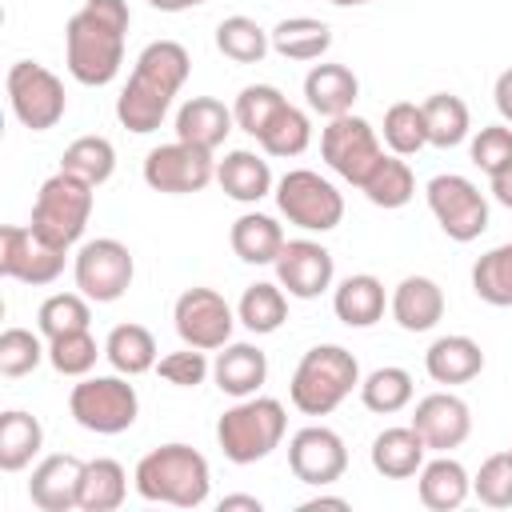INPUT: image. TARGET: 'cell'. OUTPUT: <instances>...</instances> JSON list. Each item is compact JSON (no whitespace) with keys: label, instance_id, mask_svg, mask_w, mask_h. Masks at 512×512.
Instances as JSON below:
<instances>
[{"label":"cell","instance_id":"c3c4849f","mask_svg":"<svg viewBox=\"0 0 512 512\" xmlns=\"http://www.w3.org/2000/svg\"><path fill=\"white\" fill-rule=\"evenodd\" d=\"M472 164L480 172H500L508 160H512V128L508 124H484L476 136H472Z\"/></svg>","mask_w":512,"mask_h":512},{"label":"cell","instance_id":"1f68e13d","mask_svg":"<svg viewBox=\"0 0 512 512\" xmlns=\"http://www.w3.org/2000/svg\"><path fill=\"white\" fill-rule=\"evenodd\" d=\"M424 128H428V144L432 148H456L468 140V128H472V116H468V104L452 92H432L424 104Z\"/></svg>","mask_w":512,"mask_h":512},{"label":"cell","instance_id":"bcb514c9","mask_svg":"<svg viewBox=\"0 0 512 512\" xmlns=\"http://www.w3.org/2000/svg\"><path fill=\"white\" fill-rule=\"evenodd\" d=\"M44 356H48V348L40 344L36 332H28V328H4L0 332V372L8 380L28 376Z\"/></svg>","mask_w":512,"mask_h":512},{"label":"cell","instance_id":"7bdbcfd3","mask_svg":"<svg viewBox=\"0 0 512 512\" xmlns=\"http://www.w3.org/2000/svg\"><path fill=\"white\" fill-rule=\"evenodd\" d=\"M384 144L396 156H416L428 144V128H424V112L412 100H396L384 112Z\"/></svg>","mask_w":512,"mask_h":512},{"label":"cell","instance_id":"f6af8a7d","mask_svg":"<svg viewBox=\"0 0 512 512\" xmlns=\"http://www.w3.org/2000/svg\"><path fill=\"white\" fill-rule=\"evenodd\" d=\"M280 104H288L280 88H272V84H248V88L236 96V108H232L236 128H244L248 136H260L264 124L276 116Z\"/></svg>","mask_w":512,"mask_h":512},{"label":"cell","instance_id":"d6a6232c","mask_svg":"<svg viewBox=\"0 0 512 512\" xmlns=\"http://www.w3.org/2000/svg\"><path fill=\"white\" fill-rule=\"evenodd\" d=\"M360 192L376 204V208H404L412 196H416V176L408 168L404 156L396 152H384L376 160V168L368 172V180L360 184Z\"/></svg>","mask_w":512,"mask_h":512},{"label":"cell","instance_id":"83f0119b","mask_svg":"<svg viewBox=\"0 0 512 512\" xmlns=\"http://www.w3.org/2000/svg\"><path fill=\"white\" fill-rule=\"evenodd\" d=\"M424 368L436 384H468L484 372V352L472 336H440L424 352Z\"/></svg>","mask_w":512,"mask_h":512},{"label":"cell","instance_id":"7402d4cb","mask_svg":"<svg viewBox=\"0 0 512 512\" xmlns=\"http://www.w3.org/2000/svg\"><path fill=\"white\" fill-rule=\"evenodd\" d=\"M360 96V80L352 68L344 64H316L308 76H304V100L312 112H320L324 120H336L344 112H352Z\"/></svg>","mask_w":512,"mask_h":512},{"label":"cell","instance_id":"d6986e66","mask_svg":"<svg viewBox=\"0 0 512 512\" xmlns=\"http://www.w3.org/2000/svg\"><path fill=\"white\" fill-rule=\"evenodd\" d=\"M80 484H84V460L72 452H56L32 468L28 496L40 512H72L80 508Z\"/></svg>","mask_w":512,"mask_h":512},{"label":"cell","instance_id":"f35d334b","mask_svg":"<svg viewBox=\"0 0 512 512\" xmlns=\"http://www.w3.org/2000/svg\"><path fill=\"white\" fill-rule=\"evenodd\" d=\"M472 292L492 308H512V244H496L472 264Z\"/></svg>","mask_w":512,"mask_h":512},{"label":"cell","instance_id":"db71d44e","mask_svg":"<svg viewBox=\"0 0 512 512\" xmlns=\"http://www.w3.org/2000/svg\"><path fill=\"white\" fill-rule=\"evenodd\" d=\"M228 508H252V512H260L264 504H260L256 496H224V500H220V512H228Z\"/></svg>","mask_w":512,"mask_h":512},{"label":"cell","instance_id":"484cf974","mask_svg":"<svg viewBox=\"0 0 512 512\" xmlns=\"http://www.w3.org/2000/svg\"><path fill=\"white\" fill-rule=\"evenodd\" d=\"M216 184L224 188V196H232L240 204H256L272 192V168H268L264 156H256L248 148H236L216 164Z\"/></svg>","mask_w":512,"mask_h":512},{"label":"cell","instance_id":"cb8c5ba5","mask_svg":"<svg viewBox=\"0 0 512 512\" xmlns=\"http://www.w3.org/2000/svg\"><path fill=\"white\" fill-rule=\"evenodd\" d=\"M416 492H420V504L432 508V512H452L468 500L472 492V480L464 472L460 460H452L448 452L436 456V460H424V468L416 472Z\"/></svg>","mask_w":512,"mask_h":512},{"label":"cell","instance_id":"5bb4252c","mask_svg":"<svg viewBox=\"0 0 512 512\" xmlns=\"http://www.w3.org/2000/svg\"><path fill=\"white\" fill-rule=\"evenodd\" d=\"M172 320H176V336L188 348H200V352L224 348L232 340V328H236V312L228 308V300L216 288L180 292L176 308H172Z\"/></svg>","mask_w":512,"mask_h":512},{"label":"cell","instance_id":"b9f144b4","mask_svg":"<svg viewBox=\"0 0 512 512\" xmlns=\"http://www.w3.org/2000/svg\"><path fill=\"white\" fill-rule=\"evenodd\" d=\"M36 324H40V336L44 340H56L64 332H80L92 324V308H88V296L84 292H56L40 304L36 312Z\"/></svg>","mask_w":512,"mask_h":512},{"label":"cell","instance_id":"7c38bea8","mask_svg":"<svg viewBox=\"0 0 512 512\" xmlns=\"http://www.w3.org/2000/svg\"><path fill=\"white\" fill-rule=\"evenodd\" d=\"M76 288L96 300V304H112L128 292L132 276H136V260L128 252V244L112 240V236H100V240H88L80 252H76Z\"/></svg>","mask_w":512,"mask_h":512},{"label":"cell","instance_id":"836d02e7","mask_svg":"<svg viewBox=\"0 0 512 512\" xmlns=\"http://www.w3.org/2000/svg\"><path fill=\"white\" fill-rule=\"evenodd\" d=\"M104 356L120 376H140L156 368V336L144 324H116L104 340Z\"/></svg>","mask_w":512,"mask_h":512},{"label":"cell","instance_id":"ac0fdd59","mask_svg":"<svg viewBox=\"0 0 512 512\" xmlns=\"http://www.w3.org/2000/svg\"><path fill=\"white\" fill-rule=\"evenodd\" d=\"M412 428L420 432V440L428 444V452H452L468 440L472 432V412L460 396L452 392H432L416 404L412 412Z\"/></svg>","mask_w":512,"mask_h":512},{"label":"cell","instance_id":"6da1fadb","mask_svg":"<svg viewBox=\"0 0 512 512\" xmlns=\"http://www.w3.org/2000/svg\"><path fill=\"white\" fill-rule=\"evenodd\" d=\"M188 72H192V60H188V48L184 44H176V40H152L136 56L132 76H128V84L116 96V120L128 132H136V136L156 132L160 120L172 108V96L184 88Z\"/></svg>","mask_w":512,"mask_h":512},{"label":"cell","instance_id":"4316f807","mask_svg":"<svg viewBox=\"0 0 512 512\" xmlns=\"http://www.w3.org/2000/svg\"><path fill=\"white\" fill-rule=\"evenodd\" d=\"M384 304H388L384 284L372 272H356V276L340 280V288L332 292V312L348 328H372L384 316Z\"/></svg>","mask_w":512,"mask_h":512},{"label":"cell","instance_id":"e0dca14e","mask_svg":"<svg viewBox=\"0 0 512 512\" xmlns=\"http://www.w3.org/2000/svg\"><path fill=\"white\" fill-rule=\"evenodd\" d=\"M336 264L332 252L316 240H284L276 256V284L296 300H316L324 288H332Z\"/></svg>","mask_w":512,"mask_h":512},{"label":"cell","instance_id":"f5cc1de1","mask_svg":"<svg viewBox=\"0 0 512 512\" xmlns=\"http://www.w3.org/2000/svg\"><path fill=\"white\" fill-rule=\"evenodd\" d=\"M152 8H160V12H188V8H200V4H208V0H148Z\"/></svg>","mask_w":512,"mask_h":512},{"label":"cell","instance_id":"8fae6325","mask_svg":"<svg viewBox=\"0 0 512 512\" xmlns=\"http://www.w3.org/2000/svg\"><path fill=\"white\" fill-rule=\"evenodd\" d=\"M320 156H324V164L340 180H348V184L360 188L368 180V172L376 168V160L384 156V148L376 140V128L364 116L344 112V116L328 120V128L320 132Z\"/></svg>","mask_w":512,"mask_h":512},{"label":"cell","instance_id":"9a60e30c","mask_svg":"<svg viewBox=\"0 0 512 512\" xmlns=\"http://www.w3.org/2000/svg\"><path fill=\"white\" fill-rule=\"evenodd\" d=\"M0 272L20 284H52L64 272V248H52L32 232V224H4L0 228Z\"/></svg>","mask_w":512,"mask_h":512},{"label":"cell","instance_id":"3957f363","mask_svg":"<svg viewBox=\"0 0 512 512\" xmlns=\"http://www.w3.org/2000/svg\"><path fill=\"white\" fill-rule=\"evenodd\" d=\"M136 492L152 504L172 508H200L212 488L208 460L188 444H160L136 464Z\"/></svg>","mask_w":512,"mask_h":512},{"label":"cell","instance_id":"7dc6e473","mask_svg":"<svg viewBox=\"0 0 512 512\" xmlns=\"http://www.w3.org/2000/svg\"><path fill=\"white\" fill-rule=\"evenodd\" d=\"M472 492L488 508H512V448L496 452L480 464V472L472 480Z\"/></svg>","mask_w":512,"mask_h":512},{"label":"cell","instance_id":"9f6ffc18","mask_svg":"<svg viewBox=\"0 0 512 512\" xmlns=\"http://www.w3.org/2000/svg\"><path fill=\"white\" fill-rule=\"evenodd\" d=\"M336 8H356V4H372V0H332Z\"/></svg>","mask_w":512,"mask_h":512},{"label":"cell","instance_id":"8d00e7d4","mask_svg":"<svg viewBox=\"0 0 512 512\" xmlns=\"http://www.w3.org/2000/svg\"><path fill=\"white\" fill-rule=\"evenodd\" d=\"M236 320H240L248 332H256V336L276 332V328L288 320L284 288H280V284H268V280L244 288V296H240V304H236Z\"/></svg>","mask_w":512,"mask_h":512},{"label":"cell","instance_id":"f1b7e54d","mask_svg":"<svg viewBox=\"0 0 512 512\" xmlns=\"http://www.w3.org/2000/svg\"><path fill=\"white\" fill-rule=\"evenodd\" d=\"M228 240L244 264H276V256L284 248V228L264 212H244V216H236Z\"/></svg>","mask_w":512,"mask_h":512},{"label":"cell","instance_id":"8992f818","mask_svg":"<svg viewBox=\"0 0 512 512\" xmlns=\"http://www.w3.org/2000/svg\"><path fill=\"white\" fill-rule=\"evenodd\" d=\"M92 184L72 176V172H56L40 184L36 192V204H32V232L40 240H48L52 248H72L84 228H88V216H92Z\"/></svg>","mask_w":512,"mask_h":512},{"label":"cell","instance_id":"44dd1931","mask_svg":"<svg viewBox=\"0 0 512 512\" xmlns=\"http://www.w3.org/2000/svg\"><path fill=\"white\" fill-rule=\"evenodd\" d=\"M392 308V320L404 328V332H428L440 324L444 316V292L436 280L428 276H404L388 300Z\"/></svg>","mask_w":512,"mask_h":512},{"label":"cell","instance_id":"4fadbf2b","mask_svg":"<svg viewBox=\"0 0 512 512\" xmlns=\"http://www.w3.org/2000/svg\"><path fill=\"white\" fill-rule=\"evenodd\" d=\"M212 180H216V160H212L208 148L172 140V144H160L144 156V184L152 192L188 196V192L208 188Z\"/></svg>","mask_w":512,"mask_h":512},{"label":"cell","instance_id":"f546056e","mask_svg":"<svg viewBox=\"0 0 512 512\" xmlns=\"http://www.w3.org/2000/svg\"><path fill=\"white\" fill-rule=\"evenodd\" d=\"M128 496V476L120 460L96 456L84 460V484H80V512H116Z\"/></svg>","mask_w":512,"mask_h":512},{"label":"cell","instance_id":"52a82bcc","mask_svg":"<svg viewBox=\"0 0 512 512\" xmlns=\"http://www.w3.org/2000/svg\"><path fill=\"white\" fill-rule=\"evenodd\" d=\"M68 412L80 428L96 436H116L136 424L140 396L124 376H84L68 396Z\"/></svg>","mask_w":512,"mask_h":512},{"label":"cell","instance_id":"7a4b0ae2","mask_svg":"<svg viewBox=\"0 0 512 512\" xmlns=\"http://www.w3.org/2000/svg\"><path fill=\"white\" fill-rule=\"evenodd\" d=\"M132 24L128 0H84L64 28V60L72 80L104 88L124 64V32Z\"/></svg>","mask_w":512,"mask_h":512},{"label":"cell","instance_id":"30bf717a","mask_svg":"<svg viewBox=\"0 0 512 512\" xmlns=\"http://www.w3.org/2000/svg\"><path fill=\"white\" fill-rule=\"evenodd\" d=\"M424 196H428V208H432V216H436V224L444 228L448 240L468 244L488 228V200L468 176L440 172V176L428 180Z\"/></svg>","mask_w":512,"mask_h":512},{"label":"cell","instance_id":"d590c367","mask_svg":"<svg viewBox=\"0 0 512 512\" xmlns=\"http://www.w3.org/2000/svg\"><path fill=\"white\" fill-rule=\"evenodd\" d=\"M256 140H260V148H264L268 156H280V160L300 156V152L312 144V120H308V112H300L296 104H280L276 116L264 124V132H260Z\"/></svg>","mask_w":512,"mask_h":512},{"label":"cell","instance_id":"e575fe53","mask_svg":"<svg viewBox=\"0 0 512 512\" xmlns=\"http://www.w3.org/2000/svg\"><path fill=\"white\" fill-rule=\"evenodd\" d=\"M44 444V428L32 412H20V408H8L0 416V468L4 472H20L32 464V456L40 452Z\"/></svg>","mask_w":512,"mask_h":512},{"label":"cell","instance_id":"9c48e42d","mask_svg":"<svg viewBox=\"0 0 512 512\" xmlns=\"http://www.w3.org/2000/svg\"><path fill=\"white\" fill-rule=\"evenodd\" d=\"M8 104L12 116L32 128V132H48L60 124L68 100H64V84L56 72H48L36 60H16L8 68Z\"/></svg>","mask_w":512,"mask_h":512},{"label":"cell","instance_id":"60d3db41","mask_svg":"<svg viewBox=\"0 0 512 512\" xmlns=\"http://www.w3.org/2000/svg\"><path fill=\"white\" fill-rule=\"evenodd\" d=\"M360 400L368 412H380V416H392L400 408L412 404V376L408 368H396V364H384L376 372H368V380H360Z\"/></svg>","mask_w":512,"mask_h":512},{"label":"cell","instance_id":"74e56055","mask_svg":"<svg viewBox=\"0 0 512 512\" xmlns=\"http://www.w3.org/2000/svg\"><path fill=\"white\" fill-rule=\"evenodd\" d=\"M60 168L72 172V176H80V180H88L92 188H100V184L112 180V172H116V148H112V140H104V136H80V140H72V144L64 148Z\"/></svg>","mask_w":512,"mask_h":512},{"label":"cell","instance_id":"4dcf8cb0","mask_svg":"<svg viewBox=\"0 0 512 512\" xmlns=\"http://www.w3.org/2000/svg\"><path fill=\"white\" fill-rule=\"evenodd\" d=\"M268 36H272V52H280L284 60H320L332 48V28L312 16H288Z\"/></svg>","mask_w":512,"mask_h":512},{"label":"cell","instance_id":"277c9868","mask_svg":"<svg viewBox=\"0 0 512 512\" xmlns=\"http://www.w3.org/2000/svg\"><path fill=\"white\" fill-rule=\"evenodd\" d=\"M352 388H360L356 356L340 344H316L300 356L288 384V400L304 416H328L352 396Z\"/></svg>","mask_w":512,"mask_h":512},{"label":"cell","instance_id":"ba28073f","mask_svg":"<svg viewBox=\"0 0 512 512\" xmlns=\"http://www.w3.org/2000/svg\"><path fill=\"white\" fill-rule=\"evenodd\" d=\"M276 208L304 232H332L344 220V196L312 168H292L276 180Z\"/></svg>","mask_w":512,"mask_h":512},{"label":"cell","instance_id":"11a10c76","mask_svg":"<svg viewBox=\"0 0 512 512\" xmlns=\"http://www.w3.org/2000/svg\"><path fill=\"white\" fill-rule=\"evenodd\" d=\"M304 512H316V508H348V500H340V496H316V500H308V504H300Z\"/></svg>","mask_w":512,"mask_h":512},{"label":"cell","instance_id":"603a6c76","mask_svg":"<svg viewBox=\"0 0 512 512\" xmlns=\"http://www.w3.org/2000/svg\"><path fill=\"white\" fill-rule=\"evenodd\" d=\"M212 380L220 392L236 400L256 396L260 384L268 380V356L256 344H224V352L212 360Z\"/></svg>","mask_w":512,"mask_h":512},{"label":"cell","instance_id":"ab89813d","mask_svg":"<svg viewBox=\"0 0 512 512\" xmlns=\"http://www.w3.org/2000/svg\"><path fill=\"white\" fill-rule=\"evenodd\" d=\"M216 48L236 64H260L272 48V36L252 16H228L216 24Z\"/></svg>","mask_w":512,"mask_h":512},{"label":"cell","instance_id":"681fc988","mask_svg":"<svg viewBox=\"0 0 512 512\" xmlns=\"http://www.w3.org/2000/svg\"><path fill=\"white\" fill-rule=\"evenodd\" d=\"M156 372L168 380V384H176V388H196V384H204V376L212 372L208 368V360H204V352L200 348H180V352H168V356H160L156 360Z\"/></svg>","mask_w":512,"mask_h":512},{"label":"cell","instance_id":"ffe728a7","mask_svg":"<svg viewBox=\"0 0 512 512\" xmlns=\"http://www.w3.org/2000/svg\"><path fill=\"white\" fill-rule=\"evenodd\" d=\"M232 124H236V116H232V108H224V100H216V96H192L176 112V140L216 152L228 140Z\"/></svg>","mask_w":512,"mask_h":512},{"label":"cell","instance_id":"2e32d148","mask_svg":"<svg viewBox=\"0 0 512 512\" xmlns=\"http://www.w3.org/2000/svg\"><path fill=\"white\" fill-rule=\"evenodd\" d=\"M288 468L300 484H312V488H328L344 476L348 468V448L344 440L324 428V424H308L300 428L292 440H288Z\"/></svg>","mask_w":512,"mask_h":512},{"label":"cell","instance_id":"d4e9b609","mask_svg":"<svg viewBox=\"0 0 512 512\" xmlns=\"http://www.w3.org/2000/svg\"><path fill=\"white\" fill-rule=\"evenodd\" d=\"M424 452L428 444L420 440V432L412 424L404 428H384L376 440H372V468L384 476V480H408L424 468Z\"/></svg>","mask_w":512,"mask_h":512},{"label":"cell","instance_id":"ee69618b","mask_svg":"<svg viewBox=\"0 0 512 512\" xmlns=\"http://www.w3.org/2000/svg\"><path fill=\"white\" fill-rule=\"evenodd\" d=\"M96 356H100V348H96V340H92L88 328L64 332V336L48 340V364L60 376H88L96 368Z\"/></svg>","mask_w":512,"mask_h":512},{"label":"cell","instance_id":"816d5d0a","mask_svg":"<svg viewBox=\"0 0 512 512\" xmlns=\"http://www.w3.org/2000/svg\"><path fill=\"white\" fill-rule=\"evenodd\" d=\"M488 180H492V196H496L504 208H512V160H508L500 172H492Z\"/></svg>","mask_w":512,"mask_h":512},{"label":"cell","instance_id":"f907efd6","mask_svg":"<svg viewBox=\"0 0 512 512\" xmlns=\"http://www.w3.org/2000/svg\"><path fill=\"white\" fill-rule=\"evenodd\" d=\"M492 96H496V112L504 116V124H512V68H504V72L496 76Z\"/></svg>","mask_w":512,"mask_h":512},{"label":"cell","instance_id":"5b68a950","mask_svg":"<svg viewBox=\"0 0 512 512\" xmlns=\"http://www.w3.org/2000/svg\"><path fill=\"white\" fill-rule=\"evenodd\" d=\"M288 412L272 396H244L216 420V444L232 464H256L284 440Z\"/></svg>","mask_w":512,"mask_h":512}]
</instances>
